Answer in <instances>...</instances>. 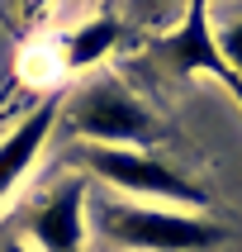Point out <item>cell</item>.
I'll use <instances>...</instances> for the list:
<instances>
[{"instance_id": "ba28073f", "label": "cell", "mask_w": 242, "mask_h": 252, "mask_svg": "<svg viewBox=\"0 0 242 252\" xmlns=\"http://www.w3.org/2000/svg\"><path fill=\"white\" fill-rule=\"evenodd\" d=\"M214 43H218V57L228 62V71H238V76H242V19H233Z\"/></svg>"}, {"instance_id": "8992f818", "label": "cell", "mask_w": 242, "mask_h": 252, "mask_svg": "<svg viewBox=\"0 0 242 252\" xmlns=\"http://www.w3.org/2000/svg\"><path fill=\"white\" fill-rule=\"evenodd\" d=\"M53 119H57V105L48 100V105H38V110L28 114L24 124H14L10 133L0 138V200L10 195L14 186H19V176L38 162L43 143H48V133H53Z\"/></svg>"}, {"instance_id": "9c48e42d", "label": "cell", "mask_w": 242, "mask_h": 252, "mask_svg": "<svg viewBox=\"0 0 242 252\" xmlns=\"http://www.w3.org/2000/svg\"><path fill=\"white\" fill-rule=\"evenodd\" d=\"M133 5H138V0H133ZM171 5H176V10H185V0H157L152 10H171Z\"/></svg>"}, {"instance_id": "7a4b0ae2", "label": "cell", "mask_w": 242, "mask_h": 252, "mask_svg": "<svg viewBox=\"0 0 242 252\" xmlns=\"http://www.w3.org/2000/svg\"><path fill=\"white\" fill-rule=\"evenodd\" d=\"M67 119L85 143H109V148H147V143L161 138L152 110L114 76H100V81L85 86L71 100Z\"/></svg>"}, {"instance_id": "52a82bcc", "label": "cell", "mask_w": 242, "mask_h": 252, "mask_svg": "<svg viewBox=\"0 0 242 252\" xmlns=\"http://www.w3.org/2000/svg\"><path fill=\"white\" fill-rule=\"evenodd\" d=\"M119 43V19H109V14H100V19H85L76 33H71L67 43V67H95L100 57H109V48Z\"/></svg>"}, {"instance_id": "277c9868", "label": "cell", "mask_w": 242, "mask_h": 252, "mask_svg": "<svg viewBox=\"0 0 242 252\" xmlns=\"http://www.w3.org/2000/svg\"><path fill=\"white\" fill-rule=\"evenodd\" d=\"M161 57H166L171 71H209L214 81L242 105V76L228 71V62L218 57V43H214L209 0H185V19L161 38Z\"/></svg>"}, {"instance_id": "3957f363", "label": "cell", "mask_w": 242, "mask_h": 252, "mask_svg": "<svg viewBox=\"0 0 242 252\" xmlns=\"http://www.w3.org/2000/svg\"><path fill=\"white\" fill-rule=\"evenodd\" d=\"M81 162L95 171L100 181H109L114 190L138 200H161V205H185V210H199L204 205V190L195 181H185L176 167H166L161 157H152L147 148H109V143H85Z\"/></svg>"}, {"instance_id": "6da1fadb", "label": "cell", "mask_w": 242, "mask_h": 252, "mask_svg": "<svg viewBox=\"0 0 242 252\" xmlns=\"http://www.w3.org/2000/svg\"><path fill=\"white\" fill-rule=\"evenodd\" d=\"M100 228L109 243L133 252H209L223 243V224H209L199 214L171 210V205H100Z\"/></svg>"}, {"instance_id": "30bf717a", "label": "cell", "mask_w": 242, "mask_h": 252, "mask_svg": "<svg viewBox=\"0 0 242 252\" xmlns=\"http://www.w3.org/2000/svg\"><path fill=\"white\" fill-rule=\"evenodd\" d=\"M0 252H28V248H24V243H19V238H10V243H5V248H0Z\"/></svg>"}, {"instance_id": "5b68a950", "label": "cell", "mask_w": 242, "mask_h": 252, "mask_svg": "<svg viewBox=\"0 0 242 252\" xmlns=\"http://www.w3.org/2000/svg\"><path fill=\"white\" fill-rule=\"evenodd\" d=\"M33 238L43 252H81L85 248V186L67 181L33 210Z\"/></svg>"}]
</instances>
